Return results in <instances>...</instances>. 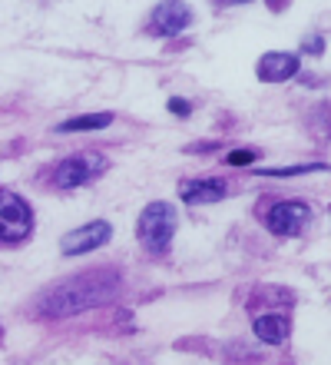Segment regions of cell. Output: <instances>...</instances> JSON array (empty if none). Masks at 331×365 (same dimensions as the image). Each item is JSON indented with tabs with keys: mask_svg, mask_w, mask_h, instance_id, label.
I'll return each instance as SVG.
<instances>
[{
	"mask_svg": "<svg viewBox=\"0 0 331 365\" xmlns=\"http://www.w3.org/2000/svg\"><path fill=\"white\" fill-rule=\"evenodd\" d=\"M116 289H120V279L110 269H93V272H83V276H70L63 282H57V286H50L37 299V312L50 319L73 316V312H83V309L110 302L116 296Z\"/></svg>",
	"mask_w": 331,
	"mask_h": 365,
	"instance_id": "6da1fadb",
	"label": "cell"
},
{
	"mask_svg": "<svg viewBox=\"0 0 331 365\" xmlns=\"http://www.w3.org/2000/svg\"><path fill=\"white\" fill-rule=\"evenodd\" d=\"M140 242L146 246L149 252H159L169 246L172 232H176V210H172L169 202H149L140 216Z\"/></svg>",
	"mask_w": 331,
	"mask_h": 365,
	"instance_id": "7a4b0ae2",
	"label": "cell"
},
{
	"mask_svg": "<svg viewBox=\"0 0 331 365\" xmlns=\"http://www.w3.org/2000/svg\"><path fill=\"white\" fill-rule=\"evenodd\" d=\"M33 230V212L20 196L0 190V240L4 242H20L27 240Z\"/></svg>",
	"mask_w": 331,
	"mask_h": 365,
	"instance_id": "3957f363",
	"label": "cell"
},
{
	"mask_svg": "<svg viewBox=\"0 0 331 365\" xmlns=\"http://www.w3.org/2000/svg\"><path fill=\"white\" fill-rule=\"evenodd\" d=\"M103 166H106L103 156H96V153L70 156V160H63V163L53 170V186H57V190H76V186L90 182L93 176H100Z\"/></svg>",
	"mask_w": 331,
	"mask_h": 365,
	"instance_id": "277c9868",
	"label": "cell"
},
{
	"mask_svg": "<svg viewBox=\"0 0 331 365\" xmlns=\"http://www.w3.org/2000/svg\"><path fill=\"white\" fill-rule=\"evenodd\" d=\"M312 222V210L305 202H295V200H285V202H275L268 216H265V226L275 232V236H298Z\"/></svg>",
	"mask_w": 331,
	"mask_h": 365,
	"instance_id": "5b68a950",
	"label": "cell"
},
{
	"mask_svg": "<svg viewBox=\"0 0 331 365\" xmlns=\"http://www.w3.org/2000/svg\"><path fill=\"white\" fill-rule=\"evenodd\" d=\"M110 236H113V226L103 220H96V222H86V226H80V230H73V232H66L63 240H60V250H63V256H80V252L100 250Z\"/></svg>",
	"mask_w": 331,
	"mask_h": 365,
	"instance_id": "8992f818",
	"label": "cell"
},
{
	"mask_svg": "<svg viewBox=\"0 0 331 365\" xmlns=\"http://www.w3.org/2000/svg\"><path fill=\"white\" fill-rule=\"evenodd\" d=\"M298 67H302V60H298V53H285V50H272V53H265L262 60H258V80H265V83H285V80H292L295 73H298Z\"/></svg>",
	"mask_w": 331,
	"mask_h": 365,
	"instance_id": "52a82bcc",
	"label": "cell"
},
{
	"mask_svg": "<svg viewBox=\"0 0 331 365\" xmlns=\"http://www.w3.org/2000/svg\"><path fill=\"white\" fill-rule=\"evenodd\" d=\"M189 7L186 4H159V7L152 10V24H156V30H159L162 37H176V34H182V30L189 27Z\"/></svg>",
	"mask_w": 331,
	"mask_h": 365,
	"instance_id": "ba28073f",
	"label": "cell"
},
{
	"mask_svg": "<svg viewBox=\"0 0 331 365\" xmlns=\"http://www.w3.org/2000/svg\"><path fill=\"white\" fill-rule=\"evenodd\" d=\"M179 196L186 202H216L226 196V182L222 180H186L179 186Z\"/></svg>",
	"mask_w": 331,
	"mask_h": 365,
	"instance_id": "9c48e42d",
	"label": "cell"
},
{
	"mask_svg": "<svg viewBox=\"0 0 331 365\" xmlns=\"http://www.w3.org/2000/svg\"><path fill=\"white\" fill-rule=\"evenodd\" d=\"M256 336L268 346H282L285 339L292 336V322L285 316H258L256 319Z\"/></svg>",
	"mask_w": 331,
	"mask_h": 365,
	"instance_id": "30bf717a",
	"label": "cell"
},
{
	"mask_svg": "<svg viewBox=\"0 0 331 365\" xmlns=\"http://www.w3.org/2000/svg\"><path fill=\"white\" fill-rule=\"evenodd\" d=\"M110 120H113L110 113H86V116L63 120L57 130H60V133H76V130H103V126H110Z\"/></svg>",
	"mask_w": 331,
	"mask_h": 365,
	"instance_id": "8fae6325",
	"label": "cell"
},
{
	"mask_svg": "<svg viewBox=\"0 0 331 365\" xmlns=\"http://www.w3.org/2000/svg\"><path fill=\"white\" fill-rule=\"evenodd\" d=\"M312 170H328L325 163H305V166H278V170H258L262 176H298V173H312Z\"/></svg>",
	"mask_w": 331,
	"mask_h": 365,
	"instance_id": "7c38bea8",
	"label": "cell"
},
{
	"mask_svg": "<svg viewBox=\"0 0 331 365\" xmlns=\"http://www.w3.org/2000/svg\"><path fill=\"white\" fill-rule=\"evenodd\" d=\"M252 160H256L252 150H236V153H228V166H248Z\"/></svg>",
	"mask_w": 331,
	"mask_h": 365,
	"instance_id": "4fadbf2b",
	"label": "cell"
},
{
	"mask_svg": "<svg viewBox=\"0 0 331 365\" xmlns=\"http://www.w3.org/2000/svg\"><path fill=\"white\" fill-rule=\"evenodd\" d=\"M302 50H305V53H322V50H325V40L322 37H318V40H305Z\"/></svg>",
	"mask_w": 331,
	"mask_h": 365,
	"instance_id": "5bb4252c",
	"label": "cell"
},
{
	"mask_svg": "<svg viewBox=\"0 0 331 365\" xmlns=\"http://www.w3.org/2000/svg\"><path fill=\"white\" fill-rule=\"evenodd\" d=\"M169 110H172V113H182V116H186L192 106H189V100H169Z\"/></svg>",
	"mask_w": 331,
	"mask_h": 365,
	"instance_id": "9a60e30c",
	"label": "cell"
}]
</instances>
